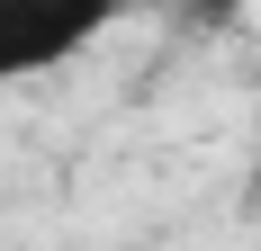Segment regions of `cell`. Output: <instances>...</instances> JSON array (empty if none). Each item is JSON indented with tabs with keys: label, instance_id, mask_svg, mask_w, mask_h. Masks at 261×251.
<instances>
[{
	"label": "cell",
	"instance_id": "6da1fadb",
	"mask_svg": "<svg viewBox=\"0 0 261 251\" xmlns=\"http://www.w3.org/2000/svg\"><path fill=\"white\" fill-rule=\"evenodd\" d=\"M144 0H0V99L27 81H54L90 45H108Z\"/></svg>",
	"mask_w": 261,
	"mask_h": 251
},
{
	"label": "cell",
	"instance_id": "7a4b0ae2",
	"mask_svg": "<svg viewBox=\"0 0 261 251\" xmlns=\"http://www.w3.org/2000/svg\"><path fill=\"white\" fill-rule=\"evenodd\" d=\"M207 18H225V0H207Z\"/></svg>",
	"mask_w": 261,
	"mask_h": 251
}]
</instances>
